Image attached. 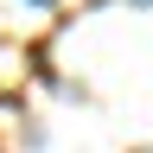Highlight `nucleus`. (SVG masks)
I'll list each match as a JSON object with an SVG mask.
<instances>
[{"instance_id": "f03ea898", "label": "nucleus", "mask_w": 153, "mask_h": 153, "mask_svg": "<svg viewBox=\"0 0 153 153\" xmlns=\"http://www.w3.org/2000/svg\"><path fill=\"white\" fill-rule=\"evenodd\" d=\"M32 7H51V0H32Z\"/></svg>"}, {"instance_id": "7ed1b4c3", "label": "nucleus", "mask_w": 153, "mask_h": 153, "mask_svg": "<svg viewBox=\"0 0 153 153\" xmlns=\"http://www.w3.org/2000/svg\"><path fill=\"white\" fill-rule=\"evenodd\" d=\"M140 153H153V147H140Z\"/></svg>"}, {"instance_id": "f257e3e1", "label": "nucleus", "mask_w": 153, "mask_h": 153, "mask_svg": "<svg viewBox=\"0 0 153 153\" xmlns=\"http://www.w3.org/2000/svg\"><path fill=\"white\" fill-rule=\"evenodd\" d=\"M134 7H153V0H134Z\"/></svg>"}]
</instances>
